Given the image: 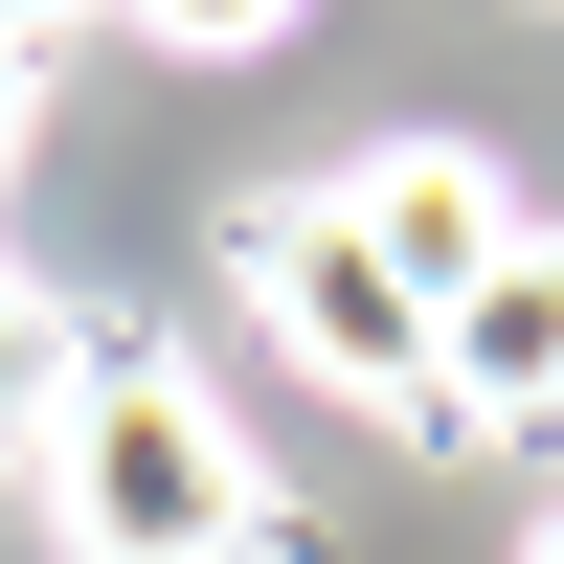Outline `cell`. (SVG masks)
<instances>
[{
    "instance_id": "cell-8",
    "label": "cell",
    "mask_w": 564,
    "mask_h": 564,
    "mask_svg": "<svg viewBox=\"0 0 564 564\" xmlns=\"http://www.w3.org/2000/svg\"><path fill=\"white\" fill-rule=\"evenodd\" d=\"M520 564H564V497H542V520H520Z\"/></svg>"
},
{
    "instance_id": "cell-3",
    "label": "cell",
    "mask_w": 564,
    "mask_h": 564,
    "mask_svg": "<svg viewBox=\"0 0 564 564\" xmlns=\"http://www.w3.org/2000/svg\"><path fill=\"white\" fill-rule=\"evenodd\" d=\"M339 226L384 249V294H406V316H452V294H475L497 249H520V181H497L475 135H384V159L339 181Z\"/></svg>"
},
{
    "instance_id": "cell-5",
    "label": "cell",
    "mask_w": 564,
    "mask_h": 564,
    "mask_svg": "<svg viewBox=\"0 0 564 564\" xmlns=\"http://www.w3.org/2000/svg\"><path fill=\"white\" fill-rule=\"evenodd\" d=\"M135 45H181V68H249V45H294V0H113Z\"/></svg>"
},
{
    "instance_id": "cell-2",
    "label": "cell",
    "mask_w": 564,
    "mask_h": 564,
    "mask_svg": "<svg viewBox=\"0 0 564 564\" xmlns=\"http://www.w3.org/2000/svg\"><path fill=\"white\" fill-rule=\"evenodd\" d=\"M226 271H249V316H271L339 406H406V430H430V316L384 294V249L339 226V181H316V204H226Z\"/></svg>"
},
{
    "instance_id": "cell-6",
    "label": "cell",
    "mask_w": 564,
    "mask_h": 564,
    "mask_svg": "<svg viewBox=\"0 0 564 564\" xmlns=\"http://www.w3.org/2000/svg\"><path fill=\"white\" fill-rule=\"evenodd\" d=\"M23 113H45V68H23V45H0V159H23Z\"/></svg>"
},
{
    "instance_id": "cell-7",
    "label": "cell",
    "mask_w": 564,
    "mask_h": 564,
    "mask_svg": "<svg viewBox=\"0 0 564 564\" xmlns=\"http://www.w3.org/2000/svg\"><path fill=\"white\" fill-rule=\"evenodd\" d=\"M23 384H45V339H23V294H0V406H23Z\"/></svg>"
},
{
    "instance_id": "cell-4",
    "label": "cell",
    "mask_w": 564,
    "mask_h": 564,
    "mask_svg": "<svg viewBox=\"0 0 564 564\" xmlns=\"http://www.w3.org/2000/svg\"><path fill=\"white\" fill-rule=\"evenodd\" d=\"M430 430H564V226H520L430 316Z\"/></svg>"
},
{
    "instance_id": "cell-1",
    "label": "cell",
    "mask_w": 564,
    "mask_h": 564,
    "mask_svg": "<svg viewBox=\"0 0 564 564\" xmlns=\"http://www.w3.org/2000/svg\"><path fill=\"white\" fill-rule=\"evenodd\" d=\"M45 542L68 564H271V475L159 339L45 361Z\"/></svg>"
}]
</instances>
